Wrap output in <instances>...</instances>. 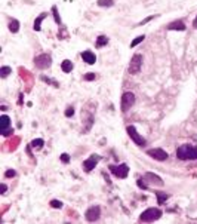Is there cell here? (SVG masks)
<instances>
[{"label":"cell","instance_id":"obj_1","mask_svg":"<svg viewBox=\"0 0 197 224\" xmlns=\"http://www.w3.org/2000/svg\"><path fill=\"white\" fill-rule=\"evenodd\" d=\"M177 156L181 160H196L197 159V147L191 144H182L177 150Z\"/></svg>","mask_w":197,"mask_h":224},{"label":"cell","instance_id":"obj_2","mask_svg":"<svg viewBox=\"0 0 197 224\" xmlns=\"http://www.w3.org/2000/svg\"><path fill=\"white\" fill-rule=\"evenodd\" d=\"M162 217V211L159 209V208H148V209H145L141 214V217H139V221H144V223H151V221H156L159 218Z\"/></svg>","mask_w":197,"mask_h":224},{"label":"cell","instance_id":"obj_3","mask_svg":"<svg viewBox=\"0 0 197 224\" xmlns=\"http://www.w3.org/2000/svg\"><path fill=\"white\" fill-rule=\"evenodd\" d=\"M34 64H36V67L37 68L45 70V68L50 67V64H52V58H50V55H48V54L37 55V56L34 58Z\"/></svg>","mask_w":197,"mask_h":224},{"label":"cell","instance_id":"obj_4","mask_svg":"<svg viewBox=\"0 0 197 224\" xmlns=\"http://www.w3.org/2000/svg\"><path fill=\"white\" fill-rule=\"evenodd\" d=\"M141 67H142V55L135 54L134 56H132V60H130L129 73L130 74H136V73H139Z\"/></svg>","mask_w":197,"mask_h":224},{"label":"cell","instance_id":"obj_5","mask_svg":"<svg viewBox=\"0 0 197 224\" xmlns=\"http://www.w3.org/2000/svg\"><path fill=\"white\" fill-rule=\"evenodd\" d=\"M134 104H135V95H134L132 92H125L122 95V101H120L122 111H128Z\"/></svg>","mask_w":197,"mask_h":224},{"label":"cell","instance_id":"obj_6","mask_svg":"<svg viewBox=\"0 0 197 224\" xmlns=\"http://www.w3.org/2000/svg\"><path fill=\"white\" fill-rule=\"evenodd\" d=\"M110 171H111L117 178H126L128 174H129V166H128L126 163H122V165H119V166L111 165V166H110Z\"/></svg>","mask_w":197,"mask_h":224},{"label":"cell","instance_id":"obj_7","mask_svg":"<svg viewBox=\"0 0 197 224\" xmlns=\"http://www.w3.org/2000/svg\"><path fill=\"white\" fill-rule=\"evenodd\" d=\"M126 131H128V134H129L130 140H132L136 146H145V138L138 134V131L135 129V126H128Z\"/></svg>","mask_w":197,"mask_h":224},{"label":"cell","instance_id":"obj_8","mask_svg":"<svg viewBox=\"0 0 197 224\" xmlns=\"http://www.w3.org/2000/svg\"><path fill=\"white\" fill-rule=\"evenodd\" d=\"M147 155L153 159H156V160H166L168 159V153L163 149H151L147 151Z\"/></svg>","mask_w":197,"mask_h":224},{"label":"cell","instance_id":"obj_9","mask_svg":"<svg viewBox=\"0 0 197 224\" xmlns=\"http://www.w3.org/2000/svg\"><path fill=\"white\" fill-rule=\"evenodd\" d=\"M99 215H101L99 206H92V208H89V209L86 211V220L90 221V223L98 221V220H99Z\"/></svg>","mask_w":197,"mask_h":224},{"label":"cell","instance_id":"obj_10","mask_svg":"<svg viewBox=\"0 0 197 224\" xmlns=\"http://www.w3.org/2000/svg\"><path fill=\"white\" fill-rule=\"evenodd\" d=\"M98 162H99V156H98V155H92L89 159H86V160L83 162V168H85L86 172H90V171L96 166Z\"/></svg>","mask_w":197,"mask_h":224},{"label":"cell","instance_id":"obj_11","mask_svg":"<svg viewBox=\"0 0 197 224\" xmlns=\"http://www.w3.org/2000/svg\"><path fill=\"white\" fill-rule=\"evenodd\" d=\"M144 180L147 181V183H150V184H156V186H163V181H162V178L159 175H156V174H153V172H147L145 175H144Z\"/></svg>","mask_w":197,"mask_h":224},{"label":"cell","instance_id":"obj_12","mask_svg":"<svg viewBox=\"0 0 197 224\" xmlns=\"http://www.w3.org/2000/svg\"><path fill=\"white\" fill-rule=\"evenodd\" d=\"M82 58H83V61H86L88 64H95V61H96L95 54L90 52V51H85V52H82Z\"/></svg>","mask_w":197,"mask_h":224},{"label":"cell","instance_id":"obj_13","mask_svg":"<svg viewBox=\"0 0 197 224\" xmlns=\"http://www.w3.org/2000/svg\"><path fill=\"white\" fill-rule=\"evenodd\" d=\"M185 24H184L182 21L179 20V21H172L169 25H168V30H181V31H184L185 30Z\"/></svg>","mask_w":197,"mask_h":224},{"label":"cell","instance_id":"obj_14","mask_svg":"<svg viewBox=\"0 0 197 224\" xmlns=\"http://www.w3.org/2000/svg\"><path fill=\"white\" fill-rule=\"evenodd\" d=\"M9 125H11V119H9L6 114L2 116V117H0V129H2V132L6 131V129L9 128Z\"/></svg>","mask_w":197,"mask_h":224},{"label":"cell","instance_id":"obj_15","mask_svg":"<svg viewBox=\"0 0 197 224\" xmlns=\"http://www.w3.org/2000/svg\"><path fill=\"white\" fill-rule=\"evenodd\" d=\"M61 68L64 73H71V70H73V62L70 61V60H64L61 64Z\"/></svg>","mask_w":197,"mask_h":224},{"label":"cell","instance_id":"obj_16","mask_svg":"<svg viewBox=\"0 0 197 224\" xmlns=\"http://www.w3.org/2000/svg\"><path fill=\"white\" fill-rule=\"evenodd\" d=\"M9 30H11L12 33H18V31H20V21L18 20L9 21Z\"/></svg>","mask_w":197,"mask_h":224},{"label":"cell","instance_id":"obj_17","mask_svg":"<svg viewBox=\"0 0 197 224\" xmlns=\"http://www.w3.org/2000/svg\"><path fill=\"white\" fill-rule=\"evenodd\" d=\"M46 15H48V14H42L39 18H36V21H34V25H33V28L36 30V31H40V24H42V21L46 18Z\"/></svg>","mask_w":197,"mask_h":224},{"label":"cell","instance_id":"obj_18","mask_svg":"<svg viewBox=\"0 0 197 224\" xmlns=\"http://www.w3.org/2000/svg\"><path fill=\"white\" fill-rule=\"evenodd\" d=\"M43 144H45V141H43L42 138H37V140H33V141H31V147L36 150H40L42 147H43Z\"/></svg>","mask_w":197,"mask_h":224},{"label":"cell","instance_id":"obj_19","mask_svg":"<svg viewBox=\"0 0 197 224\" xmlns=\"http://www.w3.org/2000/svg\"><path fill=\"white\" fill-rule=\"evenodd\" d=\"M156 196H157V202L160 205L164 204V200L169 197V195H166V193H162V191H156Z\"/></svg>","mask_w":197,"mask_h":224},{"label":"cell","instance_id":"obj_20","mask_svg":"<svg viewBox=\"0 0 197 224\" xmlns=\"http://www.w3.org/2000/svg\"><path fill=\"white\" fill-rule=\"evenodd\" d=\"M108 43V39L105 37V36H99L98 39H96V48H102L104 45H107Z\"/></svg>","mask_w":197,"mask_h":224},{"label":"cell","instance_id":"obj_21","mask_svg":"<svg viewBox=\"0 0 197 224\" xmlns=\"http://www.w3.org/2000/svg\"><path fill=\"white\" fill-rule=\"evenodd\" d=\"M9 73H12V68L11 67H2L0 68V76H2V77L9 76Z\"/></svg>","mask_w":197,"mask_h":224},{"label":"cell","instance_id":"obj_22","mask_svg":"<svg viewBox=\"0 0 197 224\" xmlns=\"http://www.w3.org/2000/svg\"><path fill=\"white\" fill-rule=\"evenodd\" d=\"M113 0H98V6H113Z\"/></svg>","mask_w":197,"mask_h":224},{"label":"cell","instance_id":"obj_23","mask_svg":"<svg viewBox=\"0 0 197 224\" xmlns=\"http://www.w3.org/2000/svg\"><path fill=\"white\" fill-rule=\"evenodd\" d=\"M144 37H145V36H138L136 39H134V40H132V43H130V48H135L136 45H139V43L144 40Z\"/></svg>","mask_w":197,"mask_h":224},{"label":"cell","instance_id":"obj_24","mask_svg":"<svg viewBox=\"0 0 197 224\" xmlns=\"http://www.w3.org/2000/svg\"><path fill=\"white\" fill-rule=\"evenodd\" d=\"M52 12H54L55 22H56V24H61V18H59V15H58V9H56V6H52Z\"/></svg>","mask_w":197,"mask_h":224},{"label":"cell","instance_id":"obj_25","mask_svg":"<svg viewBox=\"0 0 197 224\" xmlns=\"http://www.w3.org/2000/svg\"><path fill=\"white\" fill-rule=\"evenodd\" d=\"M138 187H141V189H144V190H147V189H148V184H147V181H145L144 178H139V180H138Z\"/></svg>","mask_w":197,"mask_h":224},{"label":"cell","instance_id":"obj_26","mask_svg":"<svg viewBox=\"0 0 197 224\" xmlns=\"http://www.w3.org/2000/svg\"><path fill=\"white\" fill-rule=\"evenodd\" d=\"M50 206H52V208H62V202L54 199V200H50Z\"/></svg>","mask_w":197,"mask_h":224},{"label":"cell","instance_id":"obj_27","mask_svg":"<svg viewBox=\"0 0 197 224\" xmlns=\"http://www.w3.org/2000/svg\"><path fill=\"white\" fill-rule=\"evenodd\" d=\"M73 114H74V109H73V107H68V109L65 110V116H67V117H71Z\"/></svg>","mask_w":197,"mask_h":224},{"label":"cell","instance_id":"obj_28","mask_svg":"<svg viewBox=\"0 0 197 224\" xmlns=\"http://www.w3.org/2000/svg\"><path fill=\"white\" fill-rule=\"evenodd\" d=\"M85 80H95V73H89V74L85 76Z\"/></svg>","mask_w":197,"mask_h":224},{"label":"cell","instance_id":"obj_29","mask_svg":"<svg viewBox=\"0 0 197 224\" xmlns=\"http://www.w3.org/2000/svg\"><path fill=\"white\" fill-rule=\"evenodd\" d=\"M61 160H62L64 163H68V162H70V157H68L67 153H62V155H61Z\"/></svg>","mask_w":197,"mask_h":224},{"label":"cell","instance_id":"obj_30","mask_svg":"<svg viewBox=\"0 0 197 224\" xmlns=\"http://www.w3.org/2000/svg\"><path fill=\"white\" fill-rule=\"evenodd\" d=\"M5 177H7V178H11V177H15V171H12V169L6 171V174H5Z\"/></svg>","mask_w":197,"mask_h":224},{"label":"cell","instance_id":"obj_31","mask_svg":"<svg viewBox=\"0 0 197 224\" xmlns=\"http://www.w3.org/2000/svg\"><path fill=\"white\" fill-rule=\"evenodd\" d=\"M6 190H7V186L3 183V184H2V193H6Z\"/></svg>","mask_w":197,"mask_h":224},{"label":"cell","instance_id":"obj_32","mask_svg":"<svg viewBox=\"0 0 197 224\" xmlns=\"http://www.w3.org/2000/svg\"><path fill=\"white\" fill-rule=\"evenodd\" d=\"M193 25H194V28H197V16H196V20L193 21Z\"/></svg>","mask_w":197,"mask_h":224}]
</instances>
